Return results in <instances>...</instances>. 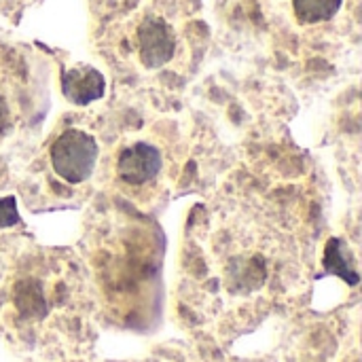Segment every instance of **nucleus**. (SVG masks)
Segmentation results:
<instances>
[{
    "label": "nucleus",
    "instance_id": "1",
    "mask_svg": "<svg viewBox=\"0 0 362 362\" xmlns=\"http://www.w3.org/2000/svg\"><path fill=\"white\" fill-rule=\"evenodd\" d=\"M178 163L176 132L157 123L115 140L100 172L129 204H155L176 178Z\"/></svg>",
    "mask_w": 362,
    "mask_h": 362
},
{
    "label": "nucleus",
    "instance_id": "2",
    "mask_svg": "<svg viewBox=\"0 0 362 362\" xmlns=\"http://www.w3.org/2000/svg\"><path fill=\"white\" fill-rule=\"evenodd\" d=\"M102 146L87 123H66L47 140L32 178H40L49 191L72 195L87 191L89 182L100 174Z\"/></svg>",
    "mask_w": 362,
    "mask_h": 362
},
{
    "label": "nucleus",
    "instance_id": "3",
    "mask_svg": "<svg viewBox=\"0 0 362 362\" xmlns=\"http://www.w3.org/2000/svg\"><path fill=\"white\" fill-rule=\"evenodd\" d=\"M134 51L144 70L168 68L178 53L176 28L157 13H144L134 28Z\"/></svg>",
    "mask_w": 362,
    "mask_h": 362
},
{
    "label": "nucleus",
    "instance_id": "4",
    "mask_svg": "<svg viewBox=\"0 0 362 362\" xmlns=\"http://www.w3.org/2000/svg\"><path fill=\"white\" fill-rule=\"evenodd\" d=\"M30 115L21 78L0 70V157L15 144L30 121Z\"/></svg>",
    "mask_w": 362,
    "mask_h": 362
},
{
    "label": "nucleus",
    "instance_id": "5",
    "mask_svg": "<svg viewBox=\"0 0 362 362\" xmlns=\"http://www.w3.org/2000/svg\"><path fill=\"white\" fill-rule=\"evenodd\" d=\"M106 81L104 76L89 66H78L68 70L62 76V91L68 98V102L76 106H87L104 95Z\"/></svg>",
    "mask_w": 362,
    "mask_h": 362
},
{
    "label": "nucleus",
    "instance_id": "6",
    "mask_svg": "<svg viewBox=\"0 0 362 362\" xmlns=\"http://www.w3.org/2000/svg\"><path fill=\"white\" fill-rule=\"evenodd\" d=\"M13 305L25 320H42L49 314L45 286L38 278H23L13 288Z\"/></svg>",
    "mask_w": 362,
    "mask_h": 362
},
{
    "label": "nucleus",
    "instance_id": "7",
    "mask_svg": "<svg viewBox=\"0 0 362 362\" xmlns=\"http://www.w3.org/2000/svg\"><path fill=\"white\" fill-rule=\"evenodd\" d=\"M325 269L329 274H335V276L344 278L352 286H356L361 282L358 272L354 269V259L350 257L348 244L341 242V240H331L327 244V250H325Z\"/></svg>",
    "mask_w": 362,
    "mask_h": 362
},
{
    "label": "nucleus",
    "instance_id": "8",
    "mask_svg": "<svg viewBox=\"0 0 362 362\" xmlns=\"http://www.w3.org/2000/svg\"><path fill=\"white\" fill-rule=\"evenodd\" d=\"M295 19L301 25H316L333 19L344 0H291Z\"/></svg>",
    "mask_w": 362,
    "mask_h": 362
},
{
    "label": "nucleus",
    "instance_id": "9",
    "mask_svg": "<svg viewBox=\"0 0 362 362\" xmlns=\"http://www.w3.org/2000/svg\"><path fill=\"white\" fill-rule=\"evenodd\" d=\"M13 225H19V214H17L15 202H13V197L0 199V229L13 227Z\"/></svg>",
    "mask_w": 362,
    "mask_h": 362
},
{
    "label": "nucleus",
    "instance_id": "10",
    "mask_svg": "<svg viewBox=\"0 0 362 362\" xmlns=\"http://www.w3.org/2000/svg\"><path fill=\"white\" fill-rule=\"evenodd\" d=\"M28 0H0V6L2 8H8V6H15V4H23Z\"/></svg>",
    "mask_w": 362,
    "mask_h": 362
}]
</instances>
